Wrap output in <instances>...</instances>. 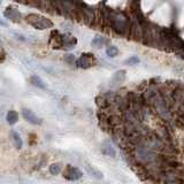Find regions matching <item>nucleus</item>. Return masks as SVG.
<instances>
[{
    "label": "nucleus",
    "instance_id": "39448f33",
    "mask_svg": "<svg viewBox=\"0 0 184 184\" xmlns=\"http://www.w3.org/2000/svg\"><path fill=\"white\" fill-rule=\"evenodd\" d=\"M22 115H23V118L27 120L28 122H30V123H32V124H36V126H39V124H42V122H43L42 119L38 118L32 110H30V109L24 108L22 110Z\"/></svg>",
    "mask_w": 184,
    "mask_h": 184
},
{
    "label": "nucleus",
    "instance_id": "4468645a",
    "mask_svg": "<svg viewBox=\"0 0 184 184\" xmlns=\"http://www.w3.org/2000/svg\"><path fill=\"white\" fill-rule=\"evenodd\" d=\"M62 169V165L61 163H53L50 166V173L52 175H58Z\"/></svg>",
    "mask_w": 184,
    "mask_h": 184
},
{
    "label": "nucleus",
    "instance_id": "9b49d317",
    "mask_svg": "<svg viewBox=\"0 0 184 184\" xmlns=\"http://www.w3.org/2000/svg\"><path fill=\"white\" fill-rule=\"evenodd\" d=\"M30 81H31V83H32V85L35 87H39V89H45V84H44L43 79L40 78V77H38V76H32L31 78H30Z\"/></svg>",
    "mask_w": 184,
    "mask_h": 184
},
{
    "label": "nucleus",
    "instance_id": "f257e3e1",
    "mask_svg": "<svg viewBox=\"0 0 184 184\" xmlns=\"http://www.w3.org/2000/svg\"><path fill=\"white\" fill-rule=\"evenodd\" d=\"M25 21L28 22L30 25H32L35 29L38 30H46L50 28H53V22L50 19H46L45 16L38 15V14H28L25 16Z\"/></svg>",
    "mask_w": 184,
    "mask_h": 184
},
{
    "label": "nucleus",
    "instance_id": "7ed1b4c3",
    "mask_svg": "<svg viewBox=\"0 0 184 184\" xmlns=\"http://www.w3.org/2000/svg\"><path fill=\"white\" fill-rule=\"evenodd\" d=\"M82 175L83 174L78 168L73 167L70 165H68L66 167V169L63 170V177L68 181H77V180H79L82 177Z\"/></svg>",
    "mask_w": 184,
    "mask_h": 184
},
{
    "label": "nucleus",
    "instance_id": "2eb2a0df",
    "mask_svg": "<svg viewBox=\"0 0 184 184\" xmlns=\"http://www.w3.org/2000/svg\"><path fill=\"white\" fill-rule=\"evenodd\" d=\"M139 58L138 56H136V55H131L129 59L126 61V63L127 65H138L139 63Z\"/></svg>",
    "mask_w": 184,
    "mask_h": 184
},
{
    "label": "nucleus",
    "instance_id": "dca6fc26",
    "mask_svg": "<svg viewBox=\"0 0 184 184\" xmlns=\"http://www.w3.org/2000/svg\"><path fill=\"white\" fill-rule=\"evenodd\" d=\"M104 43H105V40H104V38H101V37H96V38L92 40V45L96 46V47H100Z\"/></svg>",
    "mask_w": 184,
    "mask_h": 184
},
{
    "label": "nucleus",
    "instance_id": "20e7f679",
    "mask_svg": "<svg viewBox=\"0 0 184 184\" xmlns=\"http://www.w3.org/2000/svg\"><path fill=\"white\" fill-rule=\"evenodd\" d=\"M4 15H5L6 19H8L12 22H15V23L21 22V19H22L21 13L19 12V9H16L15 7H12V6L7 7L5 9V12H4Z\"/></svg>",
    "mask_w": 184,
    "mask_h": 184
},
{
    "label": "nucleus",
    "instance_id": "6e6552de",
    "mask_svg": "<svg viewBox=\"0 0 184 184\" xmlns=\"http://www.w3.org/2000/svg\"><path fill=\"white\" fill-rule=\"evenodd\" d=\"M85 168H87V173L90 174L92 177H95V178H97V180H102L104 175H102V173H101L100 170H98L97 168H95V167L91 166V165H87Z\"/></svg>",
    "mask_w": 184,
    "mask_h": 184
},
{
    "label": "nucleus",
    "instance_id": "f03ea898",
    "mask_svg": "<svg viewBox=\"0 0 184 184\" xmlns=\"http://www.w3.org/2000/svg\"><path fill=\"white\" fill-rule=\"evenodd\" d=\"M95 62H96V59H95V56L91 54V53H84V54H82L75 61L76 66L78 68H83V69L92 67V66L95 65Z\"/></svg>",
    "mask_w": 184,
    "mask_h": 184
},
{
    "label": "nucleus",
    "instance_id": "423d86ee",
    "mask_svg": "<svg viewBox=\"0 0 184 184\" xmlns=\"http://www.w3.org/2000/svg\"><path fill=\"white\" fill-rule=\"evenodd\" d=\"M77 44L75 37L70 35H62V48H73Z\"/></svg>",
    "mask_w": 184,
    "mask_h": 184
},
{
    "label": "nucleus",
    "instance_id": "f8f14e48",
    "mask_svg": "<svg viewBox=\"0 0 184 184\" xmlns=\"http://www.w3.org/2000/svg\"><path fill=\"white\" fill-rule=\"evenodd\" d=\"M106 54L108 55V56H110V58H114V56H116V55L119 54V48L116 46H114V45L108 46L106 48Z\"/></svg>",
    "mask_w": 184,
    "mask_h": 184
},
{
    "label": "nucleus",
    "instance_id": "f3484780",
    "mask_svg": "<svg viewBox=\"0 0 184 184\" xmlns=\"http://www.w3.org/2000/svg\"><path fill=\"white\" fill-rule=\"evenodd\" d=\"M5 60H6V52H5V50L0 46V63H2Z\"/></svg>",
    "mask_w": 184,
    "mask_h": 184
},
{
    "label": "nucleus",
    "instance_id": "ddd939ff",
    "mask_svg": "<svg viewBox=\"0 0 184 184\" xmlns=\"http://www.w3.org/2000/svg\"><path fill=\"white\" fill-rule=\"evenodd\" d=\"M126 78V71L124 70H120L118 73H115V75L113 77V81L114 82H118V83H122Z\"/></svg>",
    "mask_w": 184,
    "mask_h": 184
},
{
    "label": "nucleus",
    "instance_id": "1a4fd4ad",
    "mask_svg": "<svg viewBox=\"0 0 184 184\" xmlns=\"http://www.w3.org/2000/svg\"><path fill=\"white\" fill-rule=\"evenodd\" d=\"M11 138L13 143H14V146L16 147V149H22V146H23V141H22L21 137H20V135L16 132V131H11Z\"/></svg>",
    "mask_w": 184,
    "mask_h": 184
},
{
    "label": "nucleus",
    "instance_id": "0eeeda50",
    "mask_svg": "<svg viewBox=\"0 0 184 184\" xmlns=\"http://www.w3.org/2000/svg\"><path fill=\"white\" fill-rule=\"evenodd\" d=\"M102 153L105 155H108V157H115L116 155V152L114 150L113 145L108 141H106L102 144Z\"/></svg>",
    "mask_w": 184,
    "mask_h": 184
},
{
    "label": "nucleus",
    "instance_id": "9d476101",
    "mask_svg": "<svg viewBox=\"0 0 184 184\" xmlns=\"http://www.w3.org/2000/svg\"><path fill=\"white\" fill-rule=\"evenodd\" d=\"M6 120H7V122H8L9 124H15V123L19 121V114H17V112H15V110H9V112L7 113Z\"/></svg>",
    "mask_w": 184,
    "mask_h": 184
}]
</instances>
